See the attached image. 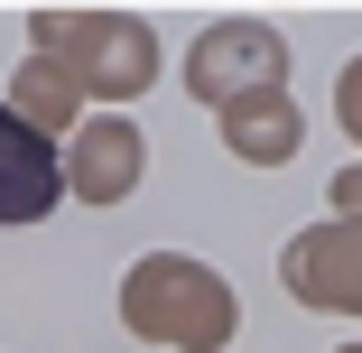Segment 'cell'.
Instances as JSON below:
<instances>
[{
	"label": "cell",
	"mask_w": 362,
	"mask_h": 353,
	"mask_svg": "<svg viewBox=\"0 0 362 353\" xmlns=\"http://www.w3.org/2000/svg\"><path fill=\"white\" fill-rule=\"evenodd\" d=\"M121 316L149 335V344H195V353H214V344L233 335V289H223L214 270H195L186 251H158V260L130 270Z\"/></svg>",
	"instance_id": "1"
},
{
	"label": "cell",
	"mask_w": 362,
	"mask_h": 353,
	"mask_svg": "<svg viewBox=\"0 0 362 353\" xmlns=\"http://www.w3.org/2000/svg\"><path fill=\"white\" fill-rule=\"evenodd\" d=\"M37 37H47V65L84 75L93 93H139L158 75V47L139 19H37Z\"/></svg>",
	"instance_id": "2"
},
{
	"label": "cell",
	"mask_w": 362,
	"mask_h": 353,
	"mask_svg": "<svg viewBox=\"0 0 362 353\" xmlns=\"http://www.w3.org/2000/svg\"><path fill=\"white\" fill-rule=\"evenodd\" d=\"M279 75H288V37L279 28H251V19H233V28H214L204 47H195V65H186V84L204 93V103H251V93H279Z\"/></svg>",
	"instance_id": "3"
},
{
	"label": "cell",
	"mask_w": 362,
	"mask_h": 353,
	"mask_svg": "<svg viewBox=\"0 0 362 353\" xmlns=\"http://www.w3.org/2000/svg\"><path fill=\"white\" fill-rule=\"evenodd\" d=\"M288 289H298L307 307H344V316H362V224H316V233H298L288 242Z\"/></svg>",
	"instance_id": "4"
},
{
	"label": "cell",
	"mask_w": 362,
	"mask_h": 353,
	"mask_svg": "<svg viewBox=\"0 0 362 353\" xmlns=\"http://www.w3.org/2000/svg\"><path fill=\"white\" fill-rule=\"evenodd\" d=\"M56 195H65V158L47 149V130L0 112V224H37Z\"/></svg>",
	"instance_id": "5"
},
{
	"label": "cell",
	"mask_w": 362,
	"mask_h": 353,
	"mask_svg": "<svg viewBox=\"0 0 362 353\" xmlns=\"http://www.w3.org/2000/svg\"><path fill=\"white\" fill-rule=\"evenodd\" d=\"M130 186H139V130H130V121H112V112H93V121L75 130V158H65V195L121 204Z\"/></svg>",
	"instance_id": "6"
},
{
	"label": "cell",
	"mask_w": 362,
	"mask_h": 353,
	"mask_svg": "<svg viewBox=\"0 0 362 353\" xmlns=\"http://www.w3.org/2000/svg\"><path fill=\"white\" fill-rule=\"evenodd\" d=\"M223 139H233V158L269 168V158L298 149V112H288V93H251V103H233V112H223Z\"/></svg>",
	"instance_id": "7"
},
{
	"label": "cell",
	"mask_w": 362,
	"mask_h": 353,
	"mask_svg": "<svg viewBox=\"0 0 362 353\" xmlns=\"http://www.w3.org/2000/svg\"><path fill=\"white\" fill-rule=\"evenodd\" d=\"M10 112H19L28 130H65V121H75V75H65V65H47V56H28Z\"/></svg>",
	"instance_id": "8"
},
{
	"label": "cell",
	"mask_w": 362,
	"mask_h": 353,
	"mask_svg": "<svg viewBox=\"0 0 362 353\" xmlns=\"http://www.w3.org/2000/svg\"><path fill=\"white\" fill-rule=\"evenodd\" d=\"M334 103H344V130L362 139V65H344V84H334Z\"/></svg>",
	"instance_id": "9"
},
{
	"label": "cell",
	"mask_w": 362,
	"mask_h": 353,
	"mask_svg": "<svg viewBox=\"0 0 362 353\" xmlns=\"http://www.w3.org/2000/svg\"><path fill=\"white\" fill-rule=\"evenodd\" d=\"M334 214H344V224H362V168H344V177H334Z\"/></svg>",
	"instance_id": "10"
},
{
	"label": "cell",
	"mask_w": 362,
	"mask_h": 353,
	"mask_svg": "<svg viewBox=\"0 0 362 353\" xmlns=\"http://www.w3.org/2000/svg\"><path fill=\"white\" fill-rule=\"evenodd\" d=\"M353 353H362V344H353Z\"/></svg>",
	"instance_id": "11"
}]
</instances>
